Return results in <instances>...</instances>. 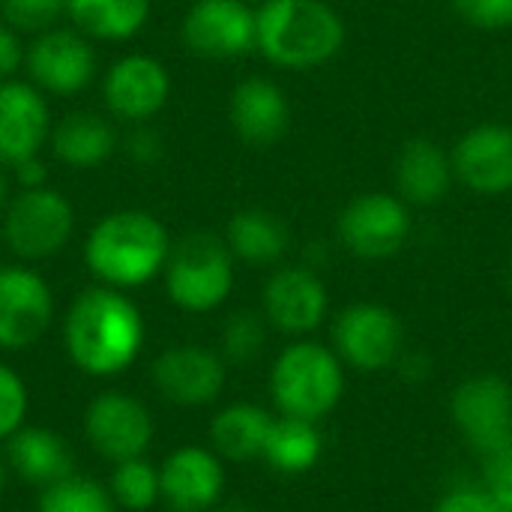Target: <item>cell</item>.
Returning <instances> with one entry per match:
<instances>
[{
  "label": "cell",
  "instance_id": "1",
  "mask_svg": "<svg viewBox=\"0 0 512 512\" xmlns=\"http://www.w3.org/2000/svg\"><path fill=\"white\" fill-rule=\"evenodd\" d=\"M63 351L87 378H117L132 369L147 342V324L138 303L117 288L90 285L63 315Z\"/></svg>",
  "mask_w": 512,
  "mask_h": 512
},
{
  "label": "cell",
  "instance_id": "2",
  "mask_svg": "<svg viewBox=\"0 0 512 512\" xmlns=\"http://www.w3.org/2000/svg\"><path fill=\"white\" fill-rule=\"evenodd\" d=\"M171 234L159 216L141 207L105 213L84 237L81 258L96 285L135 291L165 273L171 255Z\"/></svg>",
  "mask_w": 512,
  "mask_h": 512
},
{
  "label": "cell",
  "instance_id": "3",
  "mask_svg": "<svg viewBox=\"0 0 512 512\" xmlns=\"http://www.w3.org/2000/svg\"><path fill=\"white\" fill-rule=\"evenodd\" d=\"M345 45L348 24L327 0H267L255 9V51L276 69H321Z\"/></svg>",
  "mask_w": 512,
  "mask_h": 512
},
{
  "label": "cell",
  "instance_id": "4",
  "mask_svg": "<svg viewBox=\"0 0 512 512\" xmlns=\"http://www.w3.org/2000/svg\"><path fill=\"white\" fill-rule=\"evenodd\" d=\"M267 390L279 417L321 423L345 399L348 366L339 360L330 342H318L315 336L291 339L273 357Z\"/></svg>",
  "mask_w": 512,
  "mask_h": 512
},
{
  "label": "cell",
  "instance_id": "5",
  "mask_svg": "<svg viewBox=\"0 0 512 512\" xmlns=\"http://www.w3.org/2000/svg\"><path fill=\"white\" fill-rule=\"evenodd\" d=\"M162 282L171 306L186 315H210L231 300L237 261L219 234L192 231L171 246Z\"/></svg>",
  "mask_w": 512,
  "mask_h": 512
},
{
  "label": "cell",
  "instance_id": "6",
  "mask_svg": "<svg viewBox=\"0 0 512 512\" xmlns=\"http://www.w3.org/2000/svg\"><path fill=\"white\" fill-rule=\"evenodd\" d=\"M414 234V210L390 189L360 192L336 216V243L357 261L396 258Z\"/></svg>",
  "mask_w": 512,
  "mask_h": 512
},
{
  "label": "cell",
  "instance_id": "7",
  "mask_svg": "<svg viewBox=\"0 0 512 512\" xmlns=\"http://www.w3.org/2000/svg\"><path fill=\"white\" fill-rule=\"evenodd\" d=\"M0 219L3 243L24 264L60 255L75 234V207L54 186L12 192Z\"/></svg>",
  "mask_w": 512,
  "mask_h": 512
},
{
  "label": "cell",
  "instance_id": "8",
  "mask_svg": "<svg viewBox=\"0 0 512 512\" xmlns=\"http://www.w3.org/2000/svg\"><path fill=\"white\" fill-rule=\"evenodd\" d=\"M330 348L348 369L381 375L396 369L405 351V324L387 303L357 300L333 315Z\"/></svg>",
  "mask_w": 512,
  "mask_h": 512
},
{
  "label": "cell",
  "instance_id": "9",
  "mask_svg": "<svg viewBox=\"0 0 512 512\" xmlns=\"http://www.w3.org/2000/svg\"><path fill=\"white\" fill-rule=\"evenodd\" d=\"M261 315L270 330L288 339L315 336L330 318V291L321 270L306 264H279L261 288Z\"/></svg>",
  "mask_w": 512,
  "mask_h": 512
},
{
  "label": "cell",
  "instance_id": "10",
  "mask_svg": "<svg viewBox=\"0 0 512 512\" xmlns=\"http://www.w3.org/2000/svg\"><path fill=\"white\" fill-rule=\"evenodd\" d=\"M450 417L480 459L512 447V387L501 375L465 378L450 396Z\"/></svg>",
  "mask_w": 512,
  "mask_h": 512
},
{
  "label": "cell",
  "instance_id": "11",
  "mask_svg": "<svg viewBox=\"0 0 512 512\" xmlns=\"http://www.w3.org/2000/svg\"><path fill=\"white\" fill-rule=\"evenodd\" d=\"M27 81L36 84L45 96H78L96 81V51L75 27H48L36 33L24 54Z\"/></svg>",
  "mask_w": 512,
  "mask_h": 512
},
{
  "label": "cell",
  "instance_id": "12",
  "mask_svg": "<svg viewBox=\"0 0 512 512\" xmlns=\"http://www.w3.org/2000/svg\"><path fill=\"white\" fill-rule=\"evenodd\" d=\"M81 429L84 441L96 450V456H102L111 465L147 456L156 438L150 408L138 396L123 390H105L96 399H90L81 417Z\"/></svg>",
  "mask_w": 512,
  "mask_h": 512
},
{
  "label": "cell",
  "instance_id": "13",
  "mask_svg": "<svg viewBox=\"0 0 512 512\" xmlns=\"http://www.w3.org/2000/svg\"><path fill=\"white\" fill-rule=\"evenodd\" d=\"M54 291L30 264H0V351L33 348L54 324Z\"/></svg>",
  "mask_w": 512,
  "mask_h": 512
},
{
  "label": "cell",
  "instance_id": "14",
  "mask_svg": "<svg viewBox=\"0 0 512 512\" xmlns=\"http://www.w3.org/2000/svg\"><path fill=\"white\" fill-rule=\"evenodd\" d=\"M153 390L177 408H210L228 384V363L207 345H171L150 366Z\"/></svg>",
  "mask_w": 512,
  "mask_h": 512
},
{
  "label": "cell",
  "instance_id": "15",
  "mask_svg": "<svg viewBox=\"0 0 512 512\" xmlns=\"http://www.w3.org/2000/svg\"><path fill=\"white\" fill-rule=\"evenodd\" d=\"M180 42L201 60H240L255 51V9L240 0H192Z\"/></svg>",
  "mask_w": 512,
  "mask_h": 512
},
{
  "label": "cell",
  "instance_id": "16",
  "mask_svg": "<svg viewBox=\"0 0 512 512\" xmlns=\"http://www.w3.org/2000/svg\"><path fill=\"white\" fill-rule=\"evenodd\" d=\"M171 99V72L153 54H123L102 75V102L111 120L150 123Z\"/></svg>",
  "mask_w": 512,
  "mask_h": 512
},
{
  "label": "cell",
  "instance_id": "17",
  "mask_svg": "<svg viewBox=\"0 0 512 512\" xmlns=\"http://www.w3.org/2000/svg\"><path fill=\"white\" fill-rule=\"evenodd\" d=\"M453 174L477 198H504L512 192V126L483 120L468 126L450 147Z\"/></svg>",
  "mask_w": 512,
  "mask_h": 512
},
{
  "label": "cell",
  "instance_id": "18",
  "mask_svg": "<svg viewBox=\"0 0 512 512\" xmlns=\"http://www.w3.org/2000/svg\"><path fill=\"white\" fill-rule=\"evenodd\" d=\"M159 483L171 512H213L225 501V459L213 447L183 444L159 465Z\"/></svg>",
  "mask_w": 512,
  "mask_h": 512
},
{
  "label": "cell",
  "instance_id": "19",
  "mask_svg": "<svg viewBox=\"0 0 512 512\" xmlns=\"http://www.w3.org/2000/svg\"><path fill=\"white\" fill-rule=\"evenodd\" d=\"M294 108L285 87L267 75H249L228 96V123L252 150H270L291 132Z\"/></svg>",
  "mask_w": 512,
  "mask_h": 512
},
{
  "label": "cell",
  "instance_id": "20",
  "mask_svg": "<svg viewBox=\"0 0 512 512\" xmlns=\"http://www.w3.org/2000/svg\"><path fill=\"white\" fill-rule=\"evenodd\" d=\"M51 105L48 96L24 81H0V165L12 171L24 159L42 156L51 138Z\"/></svg>",
  "mask_w": 512,
  "mask_h": 512
},
{
  "label": "cell",
  "instance_id": "21",
  "mask_svg": "<svg viewBox=\"0 0 512 512\" xmlns=\"http://www.w3.org/2000/svg\"><path fill=\"white\" fill-rule=\"evenodd\" d=\"M456 186L450 150L429 135H411L402 141L393 159V192L411 210H429L450 198Z\"/></svg>",
  "mask_w": 512,
  "mask_h": 512
},
{
  "label": "cell",
  "instance_id": "22",
  "mask_svg": "<svg viewBox=\"0 0 512 512\" xmlns=\"http://www.w3.org/2000/svg\"><path fill=\"white\" fill-rule=\"evenodd\" d=\"M225 246L231 249L237 264L255 267V270H273L279 267L291 252V228L288 222L267 210V207H243L237 210L222 234Z\"/></svg>",
  "mask_w": 512,
  "mask_h": 512
},
{
  "label": "cell",
  "instance_id": "23",
  "mask_svg": "<svg viewBox=\"0 0 512 512\" xmlns=\"http://www.w3.org/2000/svg\"><path fill=\"white\" fill-rule=\"evenodd\" d=\"M120 147L117 129L111 123V117L78 108L63 114L54 126H51V138H48V150L51 156L75 171H90L105 165Z\"/></svg>",
  "mask_w": 512,
  "mask_h": 512
},
{
  "label": "cell",
  "instance_id": "24",
  "mask_svg": "<svg viewBox=\"0 0 512 512\" xmlns=\"http://www.w3.org/2000/svg\"><path fill=\"white\" fill-rule=\"evenodd\" d=\"M6 465L24 483L45 489L75 474V456L66 438L45 426H24L6 441Z\"/></svg>",
  "mask_w": 512,
  "mask_h": 512
},
{
  "label": "cell",
  "instance_id": "25",
  "mask_svg": "<svg viewBox=\"0 0 512 512\" xmlns=\"http://www.w3.org/2000/svg\"><path fill=\"white\" fill-rule=\"evenodd\" d=\"M273 414L255 402H231L210 420V447L225 462H255L264 456Z\"/></svg>",
  "mask_w": 512,
  "mask_h": 512
},
{
  "label": "cell",
  "instance_id": "26",
  "mask_svg": "<svg viewBox=\"0 0 512 512\" xmlns=\"http://www.w3.org/2000/svg\"><path fill=\"white\" fill-rule=\"evenodd\" d=\"M153 0H66V18L93 42H129L150 21Z\"/></svg>",
  "mask_w": 512,
  "mask_h": 512
},
{
  "label": "cell",
  "instance_id": "27",
  "mask_svg": "<svg viewBox=\"0 0 512 512\" xmlns=\"http://www.w3.org/2000/svg\"><path fill=\"white\" fill-rule=\"evenodd\" d=\"M267 468L282 477H303L318 468L324 459V432L318 423L297 417H276L264 456Z\"/></svg>",
  "mask_w": 512,
  "mask_h": 512
},
{
  "label": "cell",
  "instance_id": "28",
  "mask_svg": "<svg viewBox=\"0 0 512 512\" xmlns=\"http://www.w3.org/2000/svg\"><path fill=\"white\" fill-rule=\"evenodd\" d=\"M105 486H108L114 504L126 512H147L162 501L159 465H153L147 456L117 462Z\"/></svg>",
  "mask_w": 512,
  "mask_h": 512
},
{
  "label": "cell",
  "instance_id": "29",
  "mask_svg": "<svg viewBox=\"0 0 512 512\" xmlns=\"http://www.w3.org/2000/svg\"><path fill=\"white\" fill-rule=\"evenodd\" d=\"M111 492L105 483L69 474L45 489H39L36 510L33 512H117Z\"/></svg>",
  "mask_w": 512,
  "mask_h": 512
},
{
  "label": "cell",
  "instance_id": "30",
  "mask_svg": "<svg viewBox=\"0 0 512 512\" xmlns=\"http://www.w3.org/2000/svg\"><path fill=\"white\" fill-rule=\"evenodd\" d=\"M267 336H270V324L267 318L252 309H237L225 318L222 330H219V354L225 357V363H255L264 348H267Z\"/></svg>",
  "mask_w": 512,
  "mask_h": 512
},
{
  "label": "cell",
  "instance_id": "31",
  "mask_svg": "<svg viewBox=\"0 0 512 512\" xmlns=\"http://www.w3.org/2000/svg\"><path fill=\"white\" fill-rule=\"evenodd\" d=\"M30 414V390L24 378L0 360V444H6L18 429L27 426Z\"/></svg>",
  "mask_w": 512,
  "mask_h": 512
},
{
  "label": "cell",
  "instance_id": "32",
  "mask_svg": "<svg viewBox=\"0 0 512 512\" xmlns=\"http://www.w3.org/2000/svg\"><path fill=\"white\" fill-rule=\"evenodd\" d=\"M0 18L18 33H42L66 18V0H0Z\"/></svg>",
  "mask_w": 512,
  "mask_h": 512
},
{
  "label": "cell",
  "instance_id": "33",
  "mask_svg": "<svg viewBox=\"0 0 512 512\" xmlns=\"http://www.w3.org/2000/svg\"><path fill=\"white\" fill-rule=\"evenodd\" d=\"M459 21L483 33H504L512 27V0H450Z\"/></svg>",
  "mask_w": 512,
  "mask_h": 512
},
{
  "label": "cell",
  "instance_id": "34",
  "mask_svg": "<svg viewBox=\"0 0 512 512\" xmlns=\"http://www.w3.org/2000/svg\"><path fill=\"white\" fill-rule=\"evenodd\" d=\"M432 512H504L483 483H453L441 492Z\"/></svg>",
  "mask_w": 512,
  "mask_h": 512
},
{
  "label": "cell",
  "instance_id": "35",
  "mask_svg": "<svg viewBox=\"0 0 512 512\" xmlns=\"http://www.w3.org/2000/svg\"><path fill=\"white\" fill-rule=\"evenodd\" d=\"M123 150H126V156H129L135 165L153 168V165H159L162 156H165V141H162V135H159L150 123H138V126H132L129 135L123 138Z\"/></svg>",
  "mask_w": 512,
  "mask_h": 512
},
{
  "label": "cell",
  "instance_id": "36",
  "mask_svg": "<svg viewBox=\"0 0 512 512\" xmlns=\"http://www.w3.org/2000/svg\"><path fill=\"white\" fill-rule=\"evenodd\" d=\"M483 486L501 504V510L512 512V447L483 459Z\"/></svg>",
  "mask_w": 512,
  "mask_h": 512
},
{
  "label": "cell",
  "instance_id": "37",
  "mask_svg": "<svg viewBox=\"0 0 512 512\" xmlns=\"http://www.w3.org/2000/svg\"><path fill=\"white\" fill-rule=\"evenodd\" d=\"M24 54H27V45H24L21 33L0 18V81L18 78V72L24 66Z\"/></svg>",
  "mask_w": 512,
  "mask_h": 512
},
{
  "label": "cell",
  "instance_id": "38",
  "mask_svg": "<svg viewBox=\"0 0 512 512\" xmlns=\"http://www.w3.org/2000/svg\"><path fill=\"white\" fill-rule=\"evenodd\" d=\"M9 174H12V183H15L18 189H39V186H48V165L42 162V156L24 159V162L15 165Z\"/></svg>",
  "mask_w": 512,
  "mask_h": 512
},
{
  "label": "cell",
  "instance_id": "39",
  "mask_svg": "<svg viewBox=\"0 0 512 512\" xmlns=\"http://www.w3.org/2000/svg\"><path fill=\"white\" fill-rule=\"evenodd\" d=\"M396 372L405 378V381H426L429 378V372H432V363H429V357L423 354V351H402V357H399V363H396Z\"/></svg>",
  "mask_w": 512,
  "mask_h": 512
},
{
  "label": "cell",
  "instance_id": "40",
  "mask_svg": "<svg viewBox=\"0 0 512 512\" xmlns=\"http://www.w3.org/2000/svg\"><path fill=\"white\" fill-rule=\"evenodd\" d=\"M9 198H12V174L0 165V216L9 204Z\"/></svg>",
  "mask_w": 512,
  "mask_h": 512
},
{
  "label": "cell",
  "instance_id": "41",
  "mask_svg": "<svg viewBox=\"0 0 512 512\" xmlns=\"http://www.w3.org/2000/svg\"><path fill=\"white\" fill-rule=\"evenodd\" d=\"M213 512H255L249 504H243V501H222L219 507Z\"/></svg>",
  "mask_w": 512,
  "mask_h": 512
},
{
  "label": "cell",
  "instance_id": "42",
  "mask_svg": "<svg viewBox=\"0 0 512 512\" xmlns=\"http://www.w3.org/2000/svg\"><path fill=\"white\" fill-rule=\"evenodd\" d=\"M9 465H6V456H0V498H3V492H6V486H9Z\"/></svg>",
  "mask_w": 512,
  "mask_h": 512
},
{
  "label": "cell",
  "instance_id": "43",
  "mask_svg": "<svg viewBox=\"0 0 512 512\" xmlns=\"http://www.w3.org/2000/svg\"><path fill=\"white\" fill-rule=\"evenodd\" d=\"M240 3H246V6H252V9H258V6H264L267 0H240Z\"/></svg>",
  "mask_w": 512,
  "mask_h": 512
},
{
  "label": "cell",
  "instance_id": "44",
  "mask_svg": "<svg viewBox=\"0 0 512 512\" xmlns=\"http://www.w3.org/2000/svg\"><path fill=\"white\" fill-rule=\"evenodd\" d=\"M510 291H512V261H510Z\"/></svg>",
  "mask_w": 512,
  "mask_h": 512
}]
</instances>
